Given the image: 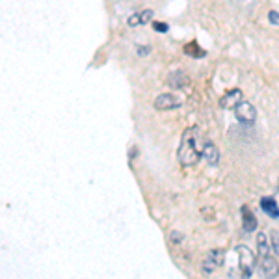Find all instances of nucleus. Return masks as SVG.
<instances>
[{"mask_svg":"<svg viewBox=\"0 0 279 279\" xmlns=\"http://www.w3.org/2000/svg\"><path fill=\"white\" fill-rule=\"evenodd\" d=\"M203 140H201V129L199 127H190L183 132L181 143L177 149V158L183 167L197 166V162L203 158Z\"/></svg>","mask_w":279,"mask_h":279,"instance_id":"nucleus-1","label":"nucleus"},{"mask_svg":"<svg viewBox=\"0 0 279 279\" xmlns=\"http://www.w3.org/2000/svg\"><path fill=\"white\" fill-rule=\"evenodd\" d=\"M257 264H259L262 279H276L279 276V262L272 255V244L268 242L266 232L257 234Z\"/></svg>","mask_w":279,"mask_h":279,"instance_id":"nucleus-2","label":"nucleus"},{"mask_svg":"<svg viewBox=\"0 0 279 279\" xmlns=\"http://www.w3.org/2000/svg\"><path fill=\"white\" fill-rule=\"evenodd\" d=\"M236 255H238V270H240L242 278L244 279L251 278L253 270L257 266V259H255L253 251L248 246H238L236 248Z\"/></svg>","mask_w":279,"mask_h":279,"instance_id":"nucleus-3","label":"nucleus"},{"mask_svg":"<svg viewBox=\"0 0 279 279\" xmlns=\"http://www.w3.org/2000/svg\"><path fill=\"white\" fill-rule=\"evenodd\" d=\"M234 110V117L238 123L242 125H253L255 119H257V110H255V106L248 101H242L236 108H232Z\"/></svg>","mask_w":279,"mask_h":279,"instance_id":"nucleus-4","label":"nucleus"},{"mask_svg":"<svg viewBox=\"0 0 279 279\" xmlns=\"http://www.w3.org/2000/svg\"><path fill=\"white\" fill-rule=\"evenodd\" d=\"M223 260H225V251L223 250H210L207 255H205L203 262H201V270L209 276V274H212L216 268H220V266H222Z\"/></svg>","mask_w":279,"mask_h":279,"instance_id":"nucleus-5","label":"nucleus"},{"mask_svg":"<svg viewBox=\"0 0 279 279\" xmlns=\"http://www.w3.org/2000/svg\"><path fill=\"white\" fill-rule=\"evenodd\" d=\"M183 104V101L177 97L175 93H160L155 102H153V106H155V110L158 112H166V110H173V108H179Z\"/></svg>","mask_w":279,"mask_h":279,"instance_id":"nucleus-6","label":"nucleus"},{"mask_svg":"<svg viewBox=\"0 0 279 279\" xmlns=\"http://www.w3.org/2000/svg\"><path fill=\"white\" fill-rule=\"evenodd\" d=\"M240 102H242V90L240 88H234V90L225 92L222 97H220V108L231 110V108H236Z\"/></svg>","mask_w":279,"mask_h":279,"instance_id":"nucleus-7","label":"nucleus"},{"mask_svg":"<svg viewBox=\"0 0 279 279\" xmlns=\"http://www.w3.org/2000/svg\"><path fill=\"white\" fill-rule=\"evenodd\" d=\"M203 158L207 160L209 166H216L220 162V151L212 141H205L203 145Z\"/></svg>","mask_w":279,"mask_h":279,"instance_id":"nucleus-8","label":"nucleus"},{"mask_svg":"<svg viewBox=\"0 0 279 279\" xmlns=\"http://www.w3.org/2000/svg\"><path fill=\"white\" fill-rule=\"evenodd\" d=\"M171 88H185L188 84V74L185 71H171L167 74V80H166Z\"/></svg>","mask_w":279,"mask_h":279,"instance_id":"nucleus-9","label":"nucleus"},{"mask_svg":"<svg viewBox=\"0 0 279 279\" xmlns=\"http://www.w3.org/2000/svg\"><path fill=\"white\" fill-rule=\"evenodd\" d=\"M242 225H244L246 232H253L257 229V220H255V216L251 214L248 207H242Z\"/></svg>","mask_w":279,"mask_h":279,"instance_id":"nucleus-10","label":"nucleus"},{"mask_svg":"<svg viewBox=\"0 0 279 279\" xmlns=\"http://www.w3.org/2000/svg\"><path fill=\"white\" fill-rule=\"evenodd\" d=\"M260 209H262V212L268 214L270 218H279V207L276 203V199H272V197H262L260 199Z\"/></svg>","mask_w":279,"mask_h":279,"instance_id":"nucleus-11","label":"nucleus"},{"mask_svg":"<svg viewBox=\"0 0 279 279\" xmlns=\"http://www.w3.org/2000/svg\"><path fill=\"white\" fill-rule=\"evenodd\" d=\"M270 244H272V251L276 253V257H279V231H274L270 232Z\"/></svg>","mask_w":279,"mask_h":279,"instance_id":"nucleus-12","label":"nucleus"},{"mask_svg":"<svg viewBox=\"0 0 279 279\" xmlns=\"http://www.w3.org/2000/svg\"><path fill=\"white\" fill-rule=\"evenodd\" d=\"M127 24H129V26H138V24H141V13L130 15L129 21H127Z\"/></svg>","mask_w":279,"mask_h":279,"instance_id":"nucleus-13","label":"nucleus"},{"mask_svg":"<svg viewBox=\"0 0 279 279\" xmlns=\"http://www.w3.org/2000/svg\"><path fill=\"white\" fill-rule=\"evenodd\" d=\"M151 21H153V11L151 9H143L141 11V24H147Z\"/></svg>","mask_w":279,"mask_h":279,"instance_id":"nucleus-14","label":"nucleus"},{"mask_svg":"<svg viewBox=\"0 0 279 279\" xmlns=\"http://www.w3.org/2000/svg\"><path fill=\"white\" fill-rule=\"evenodd\" d=\"M268 21H270V23H272V24H276V26H279V13H278V11L270 9V11H268Z\"/></svg>","mask_w":279,"mask_h":279,"instance_id":"nucleus-15","label":"nucleus"},{"mask_svg":"<svg viewBox=\"0 0 279 279\" xmlns=\"http://www.w3.org/2000/svg\"><path fill=\"white\" fill-rule=\"evenodd\" d=\"M153 28H155L157 32H162V34L167 32V24H164V23H157V21H155V23H153Z\"/></svg>","mask_w":279,"mask_h":279,"instance_id":"nucleus-16","label":"nucleus"},{"mask_svg":"<svg viewBox=\"0 0 279 279\" xmlns=\"http://www.w3.org/2000/svg\"><path fill=\"white\" fill-rule=\"evenodd\" d=\"M151 52V46H138V56H147Z\"/></svg>","mask_w":279,"mask_h":279,"instance_id":"nucleus-17","label":"nucleus"}]
</instances>
